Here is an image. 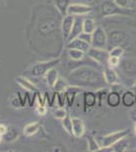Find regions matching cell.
I'll return each mask as SVG.
<instances>
[{
	"mask_svg": "<svg viewBox=\"0 0 136 152\" xmlns=\"http://www.w3.org/2000/svg\"><path fill=\"white\" fill-rule=\"evenodd\" d=\"M98 97L96 92H93V90H85L83 92V104H85V111L90 107H93L96 104Z\"/></svg>",
	"mask_w": 136,
	"mask_h": 152,
	"instance_id": "ac0fdd59",
	"label": "cell"
},
{
	"mask_svg": "<svg viewBox=\"0 0 136 152\" xmlns=\"http://www.w3.org/2000/svg\"><path fill=\"white\" fill-rule=\"evenodd\" d=\"M129 116H130V119L132 120V121L134 122V123H136V107H133V109L130 111Z\"/></svg>",
	"mask_w": 136,
	"mask_h": 152,
	"instance_id": "74e56055",
	"label": "cell"
},
{
	"mask_svg": "<svg viewBox=\"0 0 136 152\" xmlns=\"http://www.w3.org/2000/svg\"><path fill=\"white\" fill-rule=\"evenodd\" d=\"M68 86H69V83L67 80L59 77L58 79H57L55 85H54L53 90L56 92H64L66 89H67Z\"/></svg>",
	"mask_w": 136,
	"mask_h": 152,
	"instance_id": "83f0119b",
	"label": "cell"
},
{
	"mask_svg": "<svg viewBox=\"0 0 136 152\" xmlns=\"http://www.w3.org/2000/svg\"><path fill=\"white\" fill-rule=\"evenodd\" d=\"M66 80L70 85L79 86L85 90H99L107 86L103 72L90 66H80L71 71Z\"/></svg>",
	"mask_w": 136,
	"mask_h": 152,
	"instance_id": "6da1fadb",
	"label": "cell"
},
{
	"mask_svg": "<svg viewBox=\"0 0 136 152\" xmlns=\"http://www.w3.org/2000/svg\"><path fill=\"white\" fill-rule=\"evenodd\" d=\"M3 140V135L0 134V143H1V141Z\"/></svg>",
	"mask_w": 136,
	"mask_h": 152,
	"instance_id": "60d3db41",
	"label": "cell"
},
{
	"mask_svg": "<svg viewBox=\"0 0 136 152\" xmlns=\"http://www.w3.org/2000/svg\"><path fill=\"white\" fill-rule=\"evenodd\" d=\"M74 23V15L72 14H66L63 16L62 23H61V31H62V37L63 40L67 42L69 35L71 33Z\"/></svg>",
	"mask_w": 136,
	"mask_h": 152,
	"instance_id": "9c48e42d",
	"label": "cell"
},
{
	"mask_svg": "<svg viewBox=\"0 0 136 152\" xmlns=\"http://www.w3.org/2000/svg\"><path fill=\"white\" fill-rule=\"evenodd\" d=\"M86 142H87V150L90 152H98L102 150V147L99 144L98 140L91 135L86 137Z\"/></svg>",
	"mask_w": 136,
	"mask_h": 152,
	"instance_id": "d4e9b609",
	"label": "cell"
},
{
	"mask_svg": "<svg viewBox=\"0 0 136 152\" xmlns=\"http://www.w3.org/2000/svg\"><path fill=\"white\" fill-rule=\"evenodd\" d=\"M62 121V127L63 129L65 130L66 132L69 134V135H73V132H72V121H71V118L70 116L67 114L66 117L64 119L61 120Z\"/></svg>",
	"mask_w": 136,
	"mask_h": 152,
	"instance_id": "f546056e",
	"label": "cell"
},
{
	"mask_svg": "<svg viewBox=\"0 0 136 152\" xmlns=\"http://www.w3.org/2000/svg\"><path fill=\"white\" fill-rule=\"evenodd\" d=\"M7 131V127L4 124H0V134L4 135Z\"/></svg>",
	"mask_w": 136,
	"mask_h": 152,
	"instance_id": "f35d334b",
	"label": "cell"
},
{
	"mask_svg": "<svg viewBox=\"0 0 136 152\" xmlns=\"http://www.w3.org/2000/svg\"><path fill=\"white\" fill-rule=\"evenodd\" d=\"M77 38H79L80 40L85 41V43H88V44L90 45V44H91V39H93V34H90V33H85V31H82V33H81L80 35L77 37Z\"/></svg>",
	"mask_w": 136,
	"mask_h": 152,
	"instance_id": "e575fe53",
	"label": "cell"
},
{
	"mask_svg": "<svg viewBox=\"0 0 136 152\" xmlns=\"http://www.w3.org/2000/svg\"><path fill=\"white\" fill-rule=\"evenodd\" d=\"M110 53V56H113V57H117V58H121L125 53V49L124 47H121V46H116V47H113L109 51Z\"/></svg>",
	"mask_w": 136,
	"mask_h": 152,
	"instance_id": "4dcf8cb0",
	"label": "cell"
},
{
	"mask_svg": "<svg viewBox=\"0 0 136 152\" xmlns=\"http://www.w3.org/2000/svg\"><path fill=\"white\" fill-rule=\"evenodd\" d=\"M103 74L108 85H113V84H116V83L120 82V78H119L118 73L116 72V70L114 69L113 67H110L108 64L104 68Z\"/></svg>",
	"mask_w": 136,
	"mask_h": 152,
	"instance_id": "7c38bea8",
	"label": "cell"
},
{
	"mask_svg": "<svg viewBox=\"0 0 136 152\" xmlns=\"http://www.w3.org/2000/svg\"><path fill=\"white\" fill-rule=\"evenodd\" d=\"M18 131L13 127H7L6 133L3 135V139L7 142H13L18 138Z\"/></svg>",
	"mask_w": 136,
	"mask_h": 152,
	"instance_id": "4316f807",
	"label": "cell"
},
{
	"mask_svg": "<svg viewBox=\"0 0 136 152\" xmlns=\"http://www.w3.org/2000/svg\"><path fill=\"white\" fill-rule=\"evenodd\" d=\"M131 90H132V91H134V92H136V80L134 81V83H133L132 86H131Z\"/></svg>",
	"mask_w": 136,
	"mask_h": 152,
	"instance_id": "ab89813d",
	"label": "cell"
},
{
	"mask_svg": "<svg viewBox=\"0 0 136 152\" xmlns=\"http://www.w3.org/2000/svg\"><path fill=\"white\" fill-rule=\"evenodd\" d=\"M121 102L126 107H132L135 104V94L132 90H126L121 96Z\"/></svg>",
	"mask_w": 136,
	"mask_h": 152,
	"instance_id": "44dd1931",
	"label": "cell"
},
{
	"mask_svg": "<svg viewBox=\"0 0 136 152\" xmlns=\"http://www.w3.org/2000/svg\"><path fill=\"white\" fill-rule=\"evenodd\" d=\"M56 28H57L56 23H54L52 19H48V20H44L39 23L38 31L42 35L47 36V35H49V34H51L52 31H55Z\"/></svg>",
	"mask_w": 136,
	"mask_h": 152,
	"instance_id": "2e32d148",
	"label": "cell"
},
{
	"mask_svg": "<svg viewBox=\"0 0 136 152\" xmlns=\"http://www.w3.org/2000/svg\"><path fill=\"white\" fill-rule=\"evenodd\" d=\"M68 113L66 112V110L64 109V107H59V109H56L55 111L53 112V115L54 117L56 118V119H59V120H62L64 118L66 117V115H67Z\"/></svg>",
	"mask_w": 136,
	"mask_h": 152,
	"instance_id": "1f68e13d",
	"label": "cell"
},
{
	"mask_svg": "<svg viewBox=\"0 0 136 152\" xmlns=\"http://www.w3.org/2000/svg\"><path fill=\"white\" fill-rule=\"evenodd\" d=\"M108 35V45L116 47V46H121L124 47L129 42L127 34L122 29H112Z\"/></svg>",
	"mask_w": 136,
	"mask_h": 152,
	"instance_id": "8992f818",
	"label": "cell"
},
{
	"mask_svg": "<svg viewBox=\"0 0 136 152\" xmlns=\"http://www.w3.org/2000/svg\"><path fill=\"white\" fill-rule=\"evenodd\" d=\"M85 54L83 51L77 50V49H67V55L69 59H71L72 61H75V62H79V61H82L85 57Z\"/></svg>",
	"mask_w": 136,
	"mask_h": 152,
	"instance_id": "cb8c5ba5",
	"label": "cell"
},
{
	"mask_svg": "<svg viewBox=\"0 0 136 152\" xmlns=\"http://www.w3.org/2000/svg\"><path fill=\"white\" fill-rule=\"evenodd\" d=\"M56 99L58 102L59 107H64V105L66 104V94L65 91L64 92H56Z\"/></svg>",
	"mask_w": 136,
	"mask_h": 152,
	"instance_id": "d6a6232c",
	"label": "cell"
},
{
	"mask_svg": "<svg viewBox=\"0 0 136 152\" xmlns=\"http://www.w3.org/2000/svg\"><path fill=\"white\" fill-rule=\"evenodd\" d=\"M46 112H47L46 105H38V107H37V113H38L39 115H41V116H44V115L46 114Z\"/></svg>",
	"mask_w": 136,
	"mask_h": 152,
	"instance_id": "8d00e7d4",
	"label": "cell"
},
{
	"mask_svg": "<svg viewBox=\"0 0 136 152\" xmlns=\"http://www.w3.org/2000/svg\"><path fill=\"white\" fill-rule=\"evenodd\" d=\"M91 46L88 43H85V41L80 40L79 38H75L73 40L69 41L67 43V49H77V50L83 51L85 53H87V51L90 50Z\"/></svg>",
	"mask_w": 136,
	"mask_h": 152,
	"instance_id": "e0dca14e",
	"label": "cell"
},
{
	"mask_svg": "<svg viewBox=\"0 0 136 152\" xmlns=\"http://www.w3.org/2000/svg\"><path fill=\"white\" fill-rule=\"evenodd\" d=\"M101 10H102V16L103 18H109V16L113 15H131L132 11L131 8H122V7L118 6L114 1H106L103 2L102 6H101Z\"/></svg>",
	"mask_w": 136,
	"mask_h": 152,
	"instance_id": "3957f363",
	"label": "cell"
},
{
	"mask_svg": "<svg viewBox=\"0 0 136 152\" xmlns=\"http://www.w3.org/2000/svg\"><path fill=\"white\" fill-rule=\"evenodd\" d=\"M83 19H85V18H83L82 15H74L73 26H72V29H71L70 35H69L67 43L69 41L77 38V37L83 31Z\"/></svg>",
	"mask_w": 136,
	"mask_h": 152,
	"instance_id": "8fae6325",
	"label": "cell"
},
{
	"mask_svg": "<svg viewBox=\"0 0 136 152\" xmlns=\"http://www.w3.org/2000/svg\"><path fill=\"white\" fill-rule=\"evenodd\" d=\"M85 89L81 88L79 86H75V85H70L67 87V89L65 90L66 94V102H67L68 107H72L74 104V100H75L76 95L78 94H81L82 91H85Z\"/></svg>",
	"mask_w": 136,
	"mask_h": 152,
	"instance_id": "4fadbf2b",
	"label": "cell"
},
{
	"mask_svg": "<svg viewBox=\"0 0 136 152\" xmlns=\"http://www.w3.org/2000/svg\"><path fill=\"white\" fill-rule=\"evenodd\" d=\"M118 67L120 68L122 74L127 79L132 80L133 83L136 80V60L132 58H124L121 60Z\"/></svg>",
	"mask_w": 136,
	"mask_h": 152,
	"instance_id": "5b68a950",
	"label": "cell"
},
{
	"mask_svg": "<svg viewBox=\"0 0 136 152\" xmlns=\"http://www.w3.org/2000/svg\"><path fill=\"white\" fill-rule=\"evenodd\" d=\"M44 76H45V79H46V82H47V84H48V86L50 87L51 89H53L57 79L59 78V73H58V71H57V69L55 67L52 68V69L49 70Z\"/></svg>",
	"mask_w": 136,
	"mask_h": 152,
	"instance_id": "ffe728a7",
	"label": "cell"
},
{
	"mask_svg": "<svg viewBox=\"0 0 136 152\" xmlns=\"http://www.w3.org/2000/svg\"><path fill=\"white\" fill-rule=\"evenodd\" d=\"M60 58H56L49 61H44V62H38L36 64L32 65L26 72L31 77H42L50 69L56 67L60 63Z\"/></svg>",
	"mask_w": 136,
	"mask_h": 152,
	"instance_id": "7a4b0ae2",
	"label": "cell"
},
{
	"mask_svg": "<svg viewBox=\"0 0 136 152\" xmlns=\"http://www.w3.org/2000/svg\"><path fill=\"white\" fill-rule=\"evenodd\" d=\"M91 47L107 49L108 47V35L106 29L103 26H96L93 33V39H91Z\"/></svg>",
	"mask_w": 136,
	"mask_h": 152,
	"instance_id": "52a82bcc",
	"label": "cell"
},
{
	"mask_svg": "<svg viewBox=\"0 0 136 152\" xmlns=\"http://www.w3.org/2000/svg\"><path fill=\"white\" fill-rule=\"evenodd\" d=\"M93 10V7L83 3H71L68 7L67 14L72 15H85Z\"/></svg>",
	"mask_w": 136,
	"mask_h": 152,
	"instance_id": "30bf717a",
	"label": "cell"
},
{
	"mask_svg": "<svg viewBox=\"0 0 136 152\" xmlns=\"http://www.w3.org/2000/svg\"><path fill=\"white\" fill-rule=\"evenodd\" d=\"M113 1L122 8H130L131 6V0H113Z\"/></svg>",
	"mask_w": 136,
	"mask_h": 152,
	"instance_id": "d590c367",
	"label": "cell"
},
{
	"mask_svg": "<svg viewBox=\"0 0 136 152\" xmlns=\"http://www.w3.org/2000/svg\"><path fill=\"white\" fill-rule=\"evenodd\" d=\"M134 131H135V134H136V123H135V127H134Z\"/></svg>",
	"mask_w": 136,
	"mask_h": 152,
	"instance_id": "b9f144b4",
	"label": "cell"
},
{
	"mask_svg": "<svg viewBox=\"0 0 136 152\" xmlns=\"http://www.w3.org/2000/svg\"><path fill=\"white\" fill-rule=\"evenodd\" d=\"M71 121H72V132L73 136L75 138H80L82 137L85 133V126L83 121L80 118L73 117L71 118Z\"/></svg>",
	"mask_w": 136,
	"mask_h": 152,
	"instance_id": "9a60e30c",
	"label": "cell"
},
{
	"mask_svg": "<svg viewBox=\"0 0 136 152\" xmlns=\"http://www.w3.org/2000/svg\"><path fill=\"white\" fill-rule=\"evenodd\" d=\"M40 128H41V125H40V123H38V122L28 124L24 128V136H33V135L38 133L39 130H40Z\"/></svg>",
	"mask_w": 136,
	"mask_h": 152,
	"instance_id": "484cf974",
	"label": "cell"
},
{
	"mask_svg": "<svg viewBox=\"0 0 136 152\" xmlns=\"http://www.w3.org/2000/svg\"><path fill=\"white\" fill-rule=\"evenodd\" d=\"M96 23L93 18H86L83 19V31L93 34V31L96 29Z\"/></svg>",
	"mask_w": 136,
	"mask_h": 152,
	"instance_id": "f1b7e54d",
	"label": "cell"
},
{
	"mask_svg": "<svg viewBox=\"0 0 136 152\" xmlns=\"http://www.w3.org/2000/svg\"><path fill=\"white\" fill-rule=\"evenodd\" d=\"M120 59L121 58H117V57H113V56H110L108 59V63L107 64L110 66V67H118L119 66V63H120Z\"/></svg>",
	"mask_w": 136,
	"mask_h": 152,
	"instance_id": "836d02e7",
	"label": "cell"
},
{
	"mask_svg": "<svg viewBox=\"0 0 136 152\" xmlns=\"http://www.w3.org/2000/svg\"><path fill=\"white\" fill-rule=\"evenodd\" d=\"M129 133H130L129 129H123L120 130V131H116L114 133L100 137L98 139V142L101 145V147H102V150H104V149H108L109 147H111L114 143H116L118 140H120L121 138L127 137Z\"/></svg>",
	"mask_w": 136,
	"mask_h": 152,
	"instance_id": "277c9868",
	"label": "cell"
},
{
	"mask_svg": "<svg viewBox=\"0 0 136 152\" xmlns=\"http://www.w3.org/2000/svg\"><path fill=\"white\" fill-rule=\"evenodd\" d=\"M15 81L19 86H21L28 92H39L40 89L35 83H33L29 79L26 78L24 76H17L15 77Z\"/></svg>",
	"mask_w": 136,
	"mask_h": 152,
	"instance_id": "5bb4252c",
	"label": "cell"
},
{
	"mask_svg": "<svg viewBox=\"0 0 136 152\" xmlns=\"http://www.w3.org/2000/svg\"><path fill=\"white\" fill-rule=\"evenodd\" d=\"M86 55L93 61H95L96 64L101 66L107 65L108 59L110 57V53H109L107 49H100V48H93V47L90 48V50L87 51Z\"/></svg>",
	"mask_w": 136,
	"mask_h": 152,
	"instance_id": "ba28073f",
	"label": "cell"
},
{
	"mask_svg": "<svg viewBox=\"0 0 136 152\" xmlns=\"http://www.w3.org/2000/svg\"><path fill=\"white\" fill-rule=\"evenodd\" d=\"M135 104H136V94H135Z\"/></svg>",
	"mask_w": 136,
	"mask_h": 152,
	"instance_id": "ee69618b",
	"label": "cell"
},
{
	"mask_svg": "<svg viewBox=\"0 0 136 152\" xmlns=\"http://www.w3.org/2000/svg\"><path fill=\"white\" fill-rule=\"evenodd\" d=\"M128 147H129V141H128L127 137H124V138L118 140L116 143H114L111 147H109L108 150L113 152H125L128 150Z\"/></svg>",
	"mask_w": 136,
	"mask_h": 152,
	"instance_id": "d6986e66",
	"label": "cell"
},
{
	"mask_svg": "<svg viewBox=\"0 0 136 152\" xmlns=\"http://www.w3.org/2000/svg\"><path fill=\"white\" fill-rule=\"evenodd\" d=\"M107 102L109 107H119L121 102V94L116 91H113V90L112 91H109V94H107Z\"/></svg>",
	"mask_w": 136,
	"mask_h": 152,
	"instance_id": "603a6c76",
	"label": "cell"
},
{
	"mask_svg": "<svg viewBox=\"0 0 136 152\" xmlns=\"http://www.w3.org/2000/svg\"><path fill=\"white\" fill-rule=\"evenodd\" d=\"M53 4L61 15H66L68 11V7L71 4L70 0H53Z\"/></svg>",
	"mask_w": 136,
	"mask_h": 152,
	"instance_id": "7402d4cb",
	"label": "cell"
},
{
	"mask_svg": "<svg viewBox=\"0 0 136 152\" xmlns=\"http://www.w3.org/2000/svg\"><path fill=\"white\" fill-rule=\"evenodd\" d=\"M2 2H3V0H0V4H1V3H2Z\"/></svg>",
	"mask_w": 136,
	"mask_h": 152,
	"instance_id": "7bdbcfd3",
	"label": "cell"
}]
</instances>
